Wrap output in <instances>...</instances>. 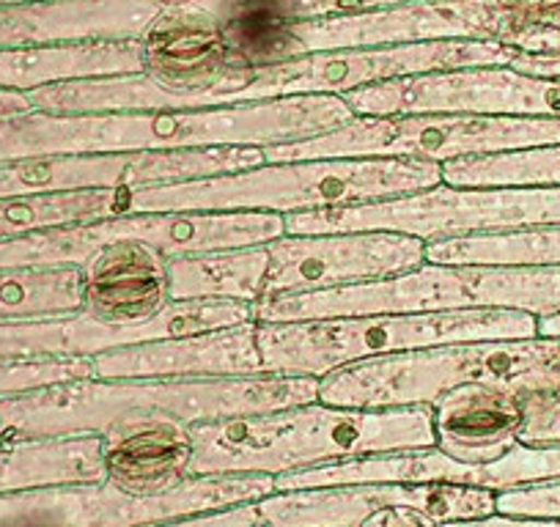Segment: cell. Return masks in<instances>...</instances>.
<instances>
[{"label":"cell","mask_w":560,"mask_h":527,"mask_svg":"<svg viewBox=\"0 0 560 527\" xmlns=\"http://www.w3.org/2000/svg\"><path fill=\"white\" fill-rule=\"evenodd\" d=\"M354 113L343 96L311 94L198 110L45 113L0 118V163L47 154L185 152L308 141Z\"/></svg>","instance_id":"obj_1"},{"label":"cell","mask_w":560,"mask_h":527,"mask_svg":"<svg viewBox=\"0 0 560 527\" xmlns=\"http://www.w3.org/2000/svg\"><path fill=\"white\" fill-rule=\"evenodd\" d=\"M319 401V376H214V379H85L56 382L0 399L9 443L63 434H105L129 423L174 418L203 423Z\"/></svg>","instance_id":"obj_2"},{"label":"cell","mask_w":560,"mask_h":527,"mask_svg":"<svg viewBox=\"0 0 560 527\" xmlns=\"http://www.w3.org/2000/svg\"><path fill=\"white\" fill-rule=\"evenodd\" d=\"M190 476H289L343 459L432 448V407L349 410L322 401L190 426Z\"/></svg>","instance_id":"obj_3"},{"label":"cell","mask_w":560,"mask_h":527,"mask_svg":"<svg viewBox=\"0 0 560 527\" xmlns=\"http://www.w3.org/2000/svg\"><path fill=\"white\" fill-rule=\"evenodd\" d=\"M443 185V165L412 157L264 163L234 174L129 190L132 212H275L354 207Z\"/></svg>","instance_id":"obj_4"},{"label":"cell","mask_w":560,"mask_h":527,"mask_svg":"<svg viewBox=\"0 0 560 527\" xmlns=\"http://www.w3.org/2000/svg\"><path fill=\"white\" fill-rule=\"evenodd\" d=\"M494 385L520 396L560 393V336L445 343L343 365L319 379V401L349 410L432 407L459 385Z\"/></svg>","instance_id":"obj_5"},{"label":"cell","mask_w":560,"mask_h":527,"mask_svg":"<svg viewBox=\"0 0 560 527\" xmlns=\"http://www.w3.org/2000/svg\"><path fill=\"white\" fill-rule=\"evenodd\" d=\"M538 336V316L525 311H412L308 321H256L264 374L325 376L343 365L445 343Z\"/></svg>","instance_id":"obj_6"},{"label":"cell","mask_w":560,"mask_h":527,"mask_svg":"<svg viewBox=\"0 0 560 527\" xmlns=\"http://www.w3.org/2000/svg\"><path fill=\"white\" fill-rule=\"evenodd\" d=\"M505 308L560 314V267L505 264H420L418 270L358 286L283 294L256 303V321H308L412 311Z\"/></svg>","instance_id":"obj_7"},{"label":"cell","mask_w":560,"mask_h":527,"mask_svg":"<svg viewBox=\"0 0 560 527\" xmlns=\"http://www.w3.org/2000/svg\"><path fill=\"white\" fill-rule=\"evenodd\" d=\"M560 143V118L489 113H404L354 116L308 141L264 147V163L325 157H412L448 163Z\"/></svg>","instance_id":"obj_8"},{"label":"cell","mask_w":560,"mask_h":527,"mask_svg":"<svg viewBox=\"0 0 560 527\" xmlns=\"http://www.w3.org/2000/svg\"><path fill=\"white\" fill-rule=\"evenodd\" d=\"M287 234L396 231L423 242L470 234H500L560 223V185L555 187H451L354 207L283 214Z\"/></svg>","instance_id":"obj_9"},{"label":"cell","mask_w":560,"mask_h":527,"mask_svg":"<svg viewBox=\"0 0 560 527\" xmlns=\"http://www.w3.org/2000/svg\"><path fill=\"white\" fill-rule=\"evenodd\" d=\"M283 234V214L275 212H132L0 242V270L80 267L96 247L118 239L147 242L171 258L225 247L267 245Z\"/></svg>","instance_id":"obj_10"},{"label":"cell","mask_w":560,"mask_h":527,"mask_svg":"<svg viewBox=\"0 0 560 527\" xmlns=\"http://www.w3.org/2000/svg\"><path fill=\"white\" fill-rule=\"evenodd\" d=\"M516 56L520 52L514 47L492 39H440L418 42V45L308 52V56L256 72V78L242 91L240 105L311 94L343 96L360 85L415 78V74L465 67H509Z\"/></svg>","instance_id":"obj_11"},{"label":"cell","mask_w":560,"mask_h":527,"mask_svg":"<svg viewBox=\"0 0 560 527\" xmlns=\"http://www.w3.org/2000/svg\"><path fill=\"white\" fill-rule=\"evenodd\" d=\"M264 165L258 147L185 149V152L129 154H47L0 163V198L42 196V192L135 190V187L176 185L203 176L234 174Z\"/></svg>","instance_id":"obj_12"},{"label":"cell","mask_w":560,"mask_h":527,"mask_svg":"<svg viewBox=\"0 0 560 527\" xmlns=\"http://www.w3.org/2000/svg\"><path fill=\"white\" fill-rule=\"evenodd\" d=\"M354 116L404 113H489L560 118V78L514 67H465L360 85L343 94Z\"/></svg>","instance_id":"obj_13"},{"label":"cell","mask_w":560,"mask_h":527,"mask_svg":"<svg viewBox=\"0 0 560 527\" xmlns=\"http://www.w3.org/2000/svg\"><path fill=\"white\" fill-rule=\"evenodd\" d=\"M516 34L520 23L503 0H407L396 7L294 25L303 56L440 39H492L509 45Z\"/></svg>","instance_id":"obj_14"},{"label":"cell","mask_w":560,"mask_h":527,"mask_svg":"<svg viewBox=\"0 0 560 527\" xmlns=\"http://www.w3.org/2000/svg\"><path fill=\"white\" fill-rule=\"evenodd\" d=\"M245 321H256V305L240 300H174L154 319L129 327L102 325L83 311L50 316V319L0 321V363L94 358L116 347L196 336V332L223 330Z\"/></svg>","instance_id":"obj_15"},{"label":"cell","mask_w":560,"mask_h":527,"mask_svg":"<svg viewBox=\"0 0 560 527\" xmlns=\"http://www.w3.org/2000/svg\"><path fill=\"white\" fill-rule=\"evenodd\" d=\"M267 250L264 297L385 281L427 261V242L396 231L283 234L267 242Z\"/></svg>","instance_id":"obj_16"},{"label":"cell","mask_w":560,"mask_h":527,"mask_svg":"<svg viewBox=\"0 0 560 527\" xmlns=\"http://www.w3.org/2000/svg\"><path fill=\"white\" fill-rule=\"evenodd\" d=\"M390 503H407L418 508L420 483L275 489L264 497L154 527H358L371 511Z\"/></svg>","instance_id":"obj_17"},{"label":"cell","mask_w":560,"mask_h":527,"mask_svg":"<svg viewBox=\"0 0 560 527\" xmlns=\"http://www.w3.org/2000/svg\"><path fill=\"white\" fill-rule=\"evenodd\" d=\"M91 368L96 379H140V376L214 379V376L264 374L256 321L107 349L91 358Z\"/></svg>","instance_id":"obj_18"},{"label":"cell","mask_w":560,"mask_h":527,"mask_svg":"<svg viewBox=\"0 0 560 527\" xmlns=\"http://www.w3.org/2000/svg\"><path fill=\"white\" fill-rule=\"evenodd\" d=\"M171 303L168 258L147 242H107L80 264V311L102 325H143Z\"/></svg>","instance_id":"obj_19"},{"label":"cell","mask_w":560,"mask_h":527,"mask_svg":"<svg viewBox=\"0 0 560 527\" xmlns=\"http://www.w3.org/2000/svg\"><path fill=\"white\" fill-rule=\"evenodd\" d=\"M160 9L152 0H28L0 7V47L140 39Z\"/></svg>","instance_id":"obj_20"},{"label":"cell","mask_w":560,"mask_h":527,"mask_svg":"<svg viewBox=\"0 0 560 527\" xmlns=\"http://www.w3.org/2000/svg\"><path fill=\"white\" fill-rule=\"evenodd\" d=\"M522 396L494 385H459L432 405L434 448L462 465H489L520 443Z\"/></svg>","instance_id":"obj_21"},{"label":"cell","mask_w":560,"mask_h":527,"mask_svg":"<svg viewBox=\"0 0 560 527\" xmlns=\"http://www.w3.org/2000/svg\"><path fill=\"white\" fill-rule=\"evenodd\" d=\"M102 437L105 481L132 497L165 494L190 478V426L174 418L129 423Z\"/></svg>","instance_id":"obj_22"},{"label":"cell","mask_w":560,"mask_h":527,"mask_svg":"<svg viewBox=\"0 0 560 527\" xmlns=\"http://www.w3.org/2000/svg\"><path fill=\"white\" fill-rule=\"evenodd\" d=\"M105 481L100 434L14 440L0 450V492Z\"/></svg>","instance_id":"obj_23"},{"label":"cell","mask_w":560,"mask_h":527,"mask_svg":"<svg viewBox=\"0 0 560 527\" xmlns=\"http://www.w3.org/2000/svg\"><path fill=\"white\" fill-rule=\"evenodd\" d=\"M267 270V245L171 256V300H240L256 305L264 297Z\"/></svg>","instance_id":"obj_24"},{"label":"cell","mask_w":560,"mask_h":527,"mask_svg":"<svg viewBox=\"0 0 560 527\" xmlns=\"http://www.w3.org/2000/svg\"><path fill=\"white\" fill-rule=\"evenodd\" d=\"M209 12L223 31L231 52L247 69L278 67L300 58L292 20L283 14L278 0H192Z\"/></svg>","instance_id":"obj_25"},{"label":"cell","mask_w":560,"mask_h":527,"mask_svg":"<svg viewBox=\"0 0 560 527\" xmlns=\"http://www.w3.org/2000/svg\"><path fill=\"white\" fill-rule=\"evenodd\" d=\"M132 214L129 190L42 192V196L0 198V242L58 225L94 223V220Z\"/></svg>","instance_id":"obj_26"},{"label":"cell","mask_w":560,"mask_h":527,"mask_svg":"<svg viewBox=\"0 0 560 527\" xmlns=\"http://www.w3.org/2000/svg\"><path fill=\"white\" fill-rule=\"evenodd\" d=\"M432 264H505V267H560V223L500 234L451 236L427 242Z\"/></svg>","instance_id":"obj_27"},{"label":"cell","mask_w":560,"mask_h":527,"mask_svg":"<svg viewBox=\"0 0 560 527\" xmlns=\"http://www.w3.org/2000/svg\"><path fill=\"white\" fill-rule=\"evenodd\" d=\"M80 311V267L0 270V321L50 319Z\"/></svg>","instance_id":"obj_28"},{"label":"cell","mask_w":560,"mask_h":527,"mask_svg":"<svg viewBox=\"0 0 560 527\" xmlns=\"http://www.w3.org/2000/svg\"><path fill=\"white\" fill-rule=\"evenodd\" d=\"M443 181L451 187H555L560 185V143L448 160Z\"/></svg>","instance_id":"obj_29"},{"label":"cell","mask_w":560,"mask_h":527,"mask_svg":"<svg viewBox=\"0 0 560 527\" xmlns=\"http://www.w3.org/2000/svg\"><path fill=\"white\" fill-rule=\"evenodd\" d=\"M85 376H94L91 358L12 360V363H0V399L12 393L56 385V382L85 379Z\"/></svg>","instance_id":"obj_30"},{"label":"cell","mask_w":560,"mask_h":527,"mask_svg":"<svg viewBox=\"0 0 560 527\" xmlns=\"http://www.w3.org/2000/svg\"><path fill=\"white\" fill-rule=\"evenodd\" d=\"M520 443L552 445L560 443V393H530L522 396Z\"/></svg>","instance_id":"obj_31"},{"label":"cell","mask_w":560,"mask_h":527,"mask_svg":"<svg viewBox=\"0 0 560 527\" xmlns=\"http://www.w3.org/2000/svg\"><path fill=\"white\" fill-rule=\"evenodd\" d=\"M498 511L500 514L560 519V478L558 481L530 483V487L503 489V492H498Z\"/></svg>","instance_id":"obj_32"},{"label":"cell","mask_w":560,"mask_h":527,"mask_svg":"<svg viewBox=\"0 0 560 527\" xmlns=\"http://www.w3.org/2000/svg\"><path fill=\"white\" fill-rule=\"evenodd\" d=\"M283 14L292 23H311V20L341 17V14H360L371 9L396 7L407 0H278Z\"/></svg>","instance_id":"obj_33"},{"label":"cell","mask_w":560,"mask_h":527,"mask_svg":"<svg viewBox=\"0 0 560 527\" xmlns=\"http://www.w3.org/2000/svg\"><path fill=\"white\" fill-rule=\"evenodd\" d=\"M520 56H538V58H560V12L549 17L547 23L533 25L522 36L511 42Z\"/></svg>","instance_id":"obj_34"},{"label":"cell","mask_w":560,"mask_h":527,"mask_svg":"<svg viewBox=\"0 0 560 527\" xmlns=\"http://www.w3.org/2000/svg\"><path fill=\"white\" fill-rule=\"evenodd\" d=\"M358 527H440V522L407 503H390L371 511Z\"/></svg>","instance_id":"obj_35"},{"label":"cell","mask_w":560,"mask_h":527,"mask_svg":"<svg viewBox=\"0 0 560 527\" xmlns=\"http://www.w3.org/2000/svg\"><path fill=\"white\" fill-rule=\"evenodd\" d=\"M440 527H560V519H547V516H520V514H494L481 516V519H462L445 522Z\"/></svg>","instance_id":"obj_36"},{"label":"cell","mask_w":560,"mask_h":527,"mask_svg":"<svg viewBox=\"0 0 560 527\" xmlns=\"http://www.w3.org/2000/svg\"><path fill=\"white\" fill-rule=\"evenodd\" d=\"M509 67L520 72L538 74V78H560V58H538V56H516Z\"/></svg>","instance_id":"obj_37"},{"label":"cell","mask_w":560,"mask_h":527,"mask_svg":"<svg viewBox=\"0 0 560 527\" xmlns=\"http://www.w3.org/2000/svg\"><path fill=\"white\" fill-rule=\"evenodd\" d=\"M36 110L28 99V91H14V89H0V118L23 116V113Z\"/></svg>","instance_id":"obj_38"},{"label":"cell","mask_w":560,"mask_h":527,"mask_svg":"<svg viewBox=\"0 0 560 527\" xmlns=\"http://www.w3.org/2000/svg\"><path fill=\"white\" fill-rule=\"evenodd\" d=\"M538 336H560V314L538 316Z\"/></svg>","instance_id":"obj_39"},{"label":"cell","mask_w":560,"mask_h":527,"mask_svg":"<svg viewBox=\"0 0 560 527\" xmlns=\"http://www.w3.org/2000/svg\"><path fill=\"white\" fill-rule=\"evenodd\" d=\"M158 9H179V7H190L192 0H152Z\"/></svg>","instance_id":"obj_40"},{"label":"cell","mask_w":560,"mask_h":527,"mask_svg":"<svg viewBox=\"0 0 560 527\" xmlns=\"http://www.w3.org/2000/svg\"><path fill=\"white\" fill-rule=\"evenodd\" d=\"M7 443H9V440H7V432H3V423H0V450L7 448Z\"/></svg>","instance_id":"obj_41"},{"label":"cell","mask_w":560,"mask_h":527,"mask_svg":"<svg viewBox=\"0 0 560 527\" xmlns=\"http://www.w3.org/2000/svg\"><path fill=\"white\" fill-rule=\"evenodd\" d=\"M12 3H28V0H0V7H12Z\"/></svg>","instance_id":"obj_42"},{"label":"cell","mask_w":560,"mask_h":527,"mask_svg":"<svg viewBox=\"0 0 560 527\" xmlns=\"http://www.w3.org/2000/svg\"><path fill=\"white\" fill-rule=\"evenodd\" d=\"M547 3H560V0H547Z\"/></svg>","instance_id":"obj_43"}]
</instances>
